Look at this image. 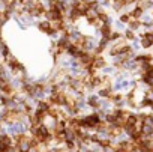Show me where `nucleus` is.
<instances>
[{"label": "nucleus", "mask_w": 153, "mask_h": 152, "mask_svg": "<svg viewBox=\"0 0 153 152\" xmlns=\"http://www.w3.org/2000/svg\"><path fill=\"white\" fill-rule=\"evenodd\" d=\"M38 27H39V30H41V32H44V33H47V35L53 30L51 21H48V20H45V18H42V21H39V23H38Z\"/></svg>", "instance_id": "nucleus-3"}, {"label": "nucleus", "mask_w": 153, "mask_h": 152, "mask_svg": "<svg viewBox=\"0 0 153 152\" xmlns=\"http://www.w3.org/2000/svg\"><path fill=\"white\" fill-rule=\"evenodd\" d=\"M126 24L125 23H122L119 18L117 20H114V23H113V30H116V32H120V33H123L125 30H126Z\"/></svg>", "instance_id": "nucleus-4"}, {"label": "nucleus", "mask_w": 153, "mask_h": 152, "mask_svg": "<svg viewBox=\"0 0 153 152\" xmlns=\"http://www.w3.org/2000/svg\"><path fill=\"white\" fill-rule=\"evenodd\" d=\"M101 100H102V98H101L98 94H95V92L86 97L87 106H89L90 109H95V110H98V109H99V106H101Z\"/></svg>", "instance_id": "nucleus-2"}, {"label": "nucleus", "mask_w": 153, "mask_h": 152, "mask_svg": "<svg viewBox=\"0 0 153 152\" xmlns=\"http://www.w3.org/2000/svg\"><path fill=\"white\" fill-rule=\"evenodd\" d=\"M119 20H120L122 23L128 24V23L131 21V15H129V14H126V12H122V14L119 15Z\"/></svg>", "instance_id": "nucleus-6"}, {"label": "nucleus", "mask_w": 153, "mask_h": 152, "mask_svg": "<svg viewBox=\"0 0 153 152\" xmlns=\"http://www.w3.org/2000/svg\"><path fill=\"white\" fill-rule=\"evenodd\" d=\"M137 36H138V35H137L135 32H132V30H129L128 27H126V30L123 32V38H125V39H126L128 42H131V41H134V39H135Z\"/></svg>", "instance_id": "nucleus-5"}, {"label": "nucleus", "mask_w": 153, "mask_h": 152, "mask_svg": "<svg viewBox=\"0 0 153 152\" xmlns=\"http://www.w3.org/2000/svg\"><path fill=\"white\" fill-rule=\"evenodd\" d=\"M140 36V42H141V48L144 50H150L153 47V33H141Z\"/></svg>", "instance_id": "nucleus-1"}]
</instances>
